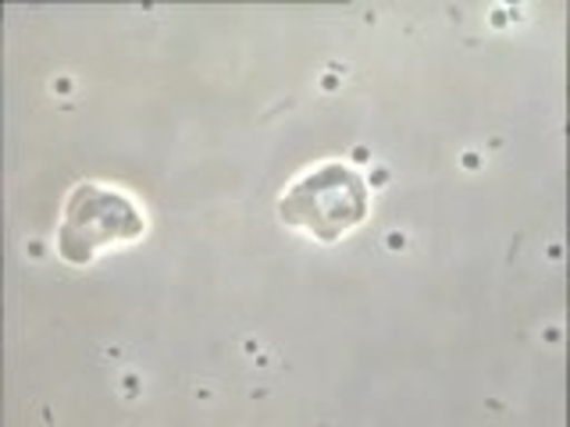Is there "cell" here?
<instances>
[{
    "mask_svg": "<svg viewBox=\"0 0 570 427\" xmlns=\"http://www.w3.org/2000/svg\"><path fill=\"white\" fill-rule=\"evenodd\" d=\"M278 214L285 225L307 228L321 242H335L364 221L367 186L361 182V175H353L343 165L317 168L282 196Z\"/></svg>",
    "mask_w": 570,
    "mask_h": 427,
    "instance_id": "obj_1",
    "label": "cell"
},
{
    "mask_svg": "<svg viewBox=\"0 0 570 427\" xmlns=\"http://www.w3.org/2000/svg\"><path fill=\"white\" fill-rule=\"evenodd\" d=\"M142 231L136 210L115 192H104L97 186H79L71 196L65 228H61V254L76 264H86L100 246L132 239Z\"/></svg>",
    "mask_w": 570,
    "mask_h": 427,
    "instance_id": "obj_2",
    "label": "cell"
}]
</instances>
